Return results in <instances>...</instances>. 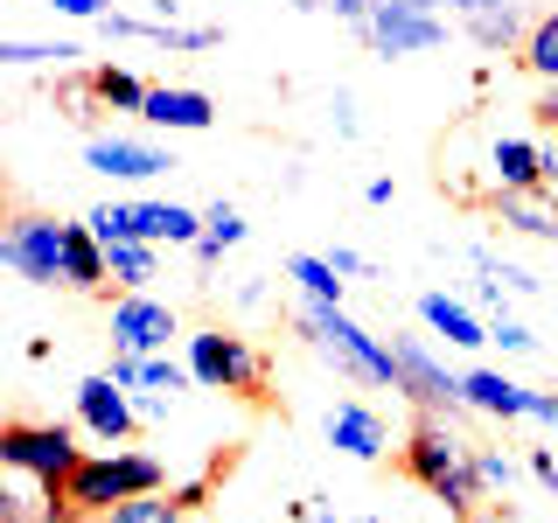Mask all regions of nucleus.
<instances>
[{
	"instance_id": "nucleus-1",
	"label": "nucleus",
	"mask_w": 558,
	"mask_h": 523,
	"mask_svg": "<svg viewBox=\"0 0 558 523\" xmlns=\"http://www.w3.org/2000/svg\"><path fill=\"white\" fill-rule=\"evenodd\" d=\"M405 475L426 488V496H440L461 523H475V502L488 496L475 440H461V426H453V418H433V412H418V426L405 440Z\"/></svg>"
},
{
	"instance_id": "nucleus-2",
	"label": "nucleus",
	"mask_w": 558,
	"mask_h": 523,
	"mask_svg": "<svg viewBox=\"0 0 558 523\" xmlns=\"http://www.w3.org/2000/svg\"><path fill=\"white\" fill-rule=\"evenodd\" d=\"M293 328H301V342H307L336 377H349V384H377V391H398V349L384 342V336H371L363 321H349L342 307L301 301V307H293Z\"/></svg>"
},
{
	"instance_id": "nucleus-3",
	"label": "nucleus",
	"mask_w": 558,
	"mask_h": 523,
	"mask_svg": "<svg viewBox=\"0 0 558 523\" xmlns=\"http://www.w3.org/2000/svg\"><path fill=\"white\" fill-rule=\"evenodd\" d=\"M154 488H168V467L154 461V453L112 447V453H84L77 475L63 482V496H70L77 516H105V510H119V502H133V496H154Z\"/></svg>"
},
{
	"instance_id": "nucleus-4",
	"label": "nucleus",
	"mask_w": 558,
	"mask_h": 523,
	"mask_svg": "<svg viewBox=\"0 0 558 523\" xmlns=\"http://www.w3.org/2000/svg\"><path fill=\"white\" fill-rule=\"evenodd\" d=\"M0 266L28 287H70V223L57 217H8L0 231Z\"/></svg>"
},
{
	"instance_id": "nucleus-5",
	"label": "nucleus",
	"mask_w": 558,
	"mask_h": 523,
	"mask_svg": "<svg viewBox=\"0 0 558 523\" xmlns=\"http://www.w3.org/2000/svg\"><path fill=\"white\" fill-rule=\"evenodd\" d=\"M189 370H196V384H209V391L266 398V356H258L244 336H223V328L189 336Z\"/></svg>"
},
{
	"instance_id": "nucleus-6",
	"label": "nucleus",
	"mask_w": 558,
	"mask_h": 523,
	"mask_svg": "<svg viewBox=\"0 0 558 523\" xmlns=\"http://www.w3.org/2000/svg\"><path fill=\"white\" fill-rule=\"evenodd\" d=\"M391 349H398V391H405L418 412L453 418V426H461V418L475 412V405H468V391H461V377H453V370H447V363L433 356V349L418 342V336H391Z\"/></svg>"
},
{
	"instance_id": "nucleus-7",
	"label": "nucleus",
	"mask_w": 558,
	"mask_h": 523,
	"mask_svg": "<svg viewBox=\"0 0 558 523\" xmlns=\"http://www.w3.org/2000/svg\"><path fill=\"white\" fill-rule=\"evenodd\" d=\"M363 42H371L384 63H398V57H426V49H440V42H447V14H433L426 0H377L371 22H363Z\"/></svg>"
},
{
	"instance_id": "nucleus-8",
	"label": "nucleus",
	"mask_w": 558,
	"mask_h": 523,
	"mask_svg": "<svg viewBox=\"0 0 558 523\" xmlns=\"http://www.w3.org/2000/svg\"><path fill=\"white\" fill-rule=\"evenodd\" d=\"M0 461L8 467H28V475H43V482H70L77 475V440H70L63 426H28V418H8V426H0Z\"/></svg>"
},
{
	"instance_id": "nucleus-9",
	"label": "nucleus",
	"mask_w": 558,
	"mask_h": 523,
	"mask_svg": "<svg viewBox=\"0 0 558 523\" xmlns=\"http://www.w3.org/2000/svg\"><path fill=\"white\" fill-rule=\"evenodd\" d=\"M77 426L92 433V440H105V447H126V440H133V426H140V405L126 398V384H119L112 370H105V377H84V384H77Z\"/></svg>"
},
{
	"instance_id": "nucleus-10",
	"label": "nucleus",
	"mask_w": 558,
	"mask_h": 523,
	"mask_svg": "<svg viewBox=\"0 0 558 523\" xmlns=\"http://www.w3.org/2000/svg\"><path fill=\"white\" fill-rule=\"evenodd\" d=\"M174 336V307L147 301V293H119L112 301V349H126V356H161Z\"/></svg>"
},
{
	"instance_id": "nucleus-11",
	"label": "nucleus",
	"mask_w": 558,
	"mask_h": 523,
	"mask_svg": "<svg viewBox=\"0 0 558 523\" xmlns=\"http://www.w3.org/2000/svg\"><path fill=\"white\" fill-rule=\"evenodd\" d=\"M0 523H84L70 510V496L57 482L28 475V467H8V482H0Z\"/></svg>"
},
{
	"instance_id": "nucleus-12",
	"label": "nucleus",
	"mask_w": 558,
	"mask_h": 523,
	"mask_svg": "<svg viewBox=\"0 0 558 523\" xmlns=\"http://www.w3.org/2000/svg\"><path fill=\"white\" fill-rule=\"evenodd\" d=\"M84 161H92L105 182H154V174L174 168L161 147H147V139H92V147H84Z\"/></svg>"
},
{
	"instance_id": "nucleus-13",
	"label": "nucleus",
	"mask_w": 558,
	"mask_h": 523,
	"mask_svg": "<svg viewBox=\"0 0 558 523\" xmlns=\"http://www.w3.org/2000/svg\"><path fill=\"white\" fill-rule=\"evenodd\" d=\"M461 391H468V405H475L482 418H537V391H523V384H510L502 370H468L461 377Z\"/></svg>"
},
{
	"instance_id": "nucleus-14",
	"label": "nucleus",
	"mask_w": 558,
	"mask_h": 523,
	"mask_svg": "<svg viewBox=\"0 0 558 523\" xmlns=\"http://www.w3.org/2000/svg\"><path fill=\"white\" fill-rule=\"evenodd\" d=\"M140 119H147V126H161V133H203L209 119H217V105H209L203 92H189V84H154Z\"/></svg>"
},
{
	"instance_id": "nucleus-15",
	"label": "nucleus",
	"mask_w": 558,
	"mask_h": 523,
	"mask_svg": "<svg viewBox=\"0 0 558 523\" xmlns=\"http://www.w3.org/2000/svg\"><path fill=\"white\" fill-rule=\"evenodd\" d=\"M551 154L531 147V139H496L488 147V174H496V188H551Z\"/></svg>"
},
{
	"instance_id": "nucleus-16",
	"label": "nucleus",
	"mask_w": 558,
	"mask_h": 523,
	"mask_svg": "<svg viewBox=\"0 0 558 523\" xmlns=\"http://www.w3.org/2000/svg\"><path fill=\"white\" fill-rule=\"evenodd\" d=\"M328 447H342L349 461H384V418L371 405H336L328 412Z\"/></svg>"
},
{
	"instance_id": "nucleus-17",
	"label": "nucleus",
	"mask_w": 558,
	"mask_h": 523,
	"mask_svg": "<svg viewBox=\"0 0 558 523\" xmlns=\"http://www.w3.org/2000/svg\"><path fill=\"white\" fill-rule=\"evenodd\" d=\"M461 28H468V42H482V49H517L523 42V8L517 0H475V8L461 14Z\"/></svg>"
},
{
	"instance_id": "nucleus-18",
	"label": "nucleus",
	"mask_w": 558,
	"mask_h": 523,
	"mask_svg": "<svg viewBox=\"0 0 558 523\" xmlns=\"http://www.w3.org/2000/svg\"><path fill=\"white\" fill-rule=\"evenodd\" d=\"M418 321H426L433 336H447L453 349H482V342H496V328H482L475 314H468L461 301H447V293H418Z\"/></svg>"
},
{
	"instance_id": "nucleus-19",
	"label": "nucleus",
	"mask_w": 558,
	"mask_h": 523,
	"mask_svg": "<svg viewBox=\"0 0 558 523\" xmlns=\"http://www.w3.org/2000/svg\"><path fill=\"white\" fill-rule=\"evenodd\" d=\"M154 252H161V244H147V238H112V244H105V266H112V279H119L126 293H147Z\"/></svg>"
},
{
	"instance_id": "nucleus-20",
	"label": "nucleus",
	"mask_w": 558,
	"mask_h": 523,
	"mask_svg": "<svg viewBox=\"0 0 558 523\" xmlns=\"http://www.w3.org/2000/svg\"><path fill=\"white\" fill-rule=\"evenodd\" d=\"M287 279H301L307 301L342 307V272H336V258H328V252H293V258H287Z\"/></svg>"
},
{
	"instance_id": "nucleus-21",
	"label": "nucleus",
	"mask_w": 558,
	"mask_h": 523,
	"mask_svg": "<svg viewBox=\"0 0 558 523\" xmlns=\"http://www.w3.org/2000/svg\"><path fill=\"white\" fill-rule=\"evenodd\" d=\"M231 244H244V217H238V203H209V209H203V244H196V258H203V266H217Z\"/></svg>"
},
{
	"instance_id": "nucleus-22",
	"label": "nucleus",
	"mask_w": 558,
	"mask_h": 523,
	"mask_svg": "<svg viewBox=\"0 0 558 523\" xmlns=\"http://www.w3.org/2000/svg\"><path fill=\"white\" fill-rule=\"evenodd\" d=\"M98 523H189V502L168 496V488H154V496H133V502H119V510H105Z\"/></svg>"
},
{
	"instance_id": "nucleus-23",
	"label": "nucleus",
	"mask_w": 558,
	"mask_h": 523,
	"mask_svg": "<svg viewBox=\"0 0 558 523\" xmlns=\"http://www.w3.org/2000/svg\"><path fill=\"white\" fill-rule=\"evenodd\" d=\"M92 84H98L105 112H147V92H154V84H140V77H126V70H112V63H98Z\"/></svg>"
},
{
	"instance_id": "nucleus-24",
	"label": "nucleus",
	"mask_w": 558,
	"mask_h": 523,
	"mask_svg": "<svg viewBox=\"0 0 558 523\" xmlns=\"http://www.w3.org/2000/svg\"><path fill=\"white\" fill-rule=\"evenodd\" d=\"M523 70H531V77H545V84H558V8L531 35H523Z\"/></svg>"
},
{
	"instance_id": "nucleus-25",
	"label": "nucleus",
	"mask_w": 558,
	"mask_h": 523,
	"mask_svg": "<svg viewBox=\"0 0 558 523\" xmlns=\"http://www.w3.org/2000/svg\"><path fill=\"white\" fill-rule=\"evenodd\" d=\"M84 49L77 42H0V63H14V70H28V63H77Z\"/></svg>"
},
{
	"instance_id": "nucleus-26",
	"label": "nucleus",
	"mask_w": 558,
	"mask_h": 523,
	"mask_svg": "<svg viewBox=\"0 0 558 523\" xmlns=\"http://www.w3.org/2000/svg\"><path fill=\"white\" fill-rule=\"evenodd\" d=\"M140 384H154V391H189V384H196V370H189V363H168V356H140Z\"/></svg>"
},
{
	"instance_id": "nucleus-27",
	"label": "nucleus",
	"mask_w": 558,
	"mask_h": 523,
	"mask_svg": "<svg viewBox=\"0 0 558 523\" xmlns=\"http://www.w3.org/2000/svg\"><path fill=\"white\" fill-rule=\"evenodd\" d=\"M475 461H482V482H488V488H502V496L517 488V461H510L502 447H475Z\"/></svg>"
},
{
	"instance_id": "nucleus-28",
	"label": "nucleus",
	"mask_w": 558,
	"mask_h": 523,
	"mask_svg": "<svg viewBox=\"0 0 558 523\" xmlns=\"http://www.w3.org/2000/svg\"><path fill=\"white\" fill-rule=\"evenodd\" d=\"M57 105H63V112L84 126V119H92V105H105V98H98V84H92V77H70L63 92H57Z\"/></svg>"
},
{
	"instance_id": "nucleus-29",
	"label": "nucleus",
	"mask_w": 558,
	"mask_h": 523,
	"mask_svg": "<svg viewBox=\"0 0 558 523\" xmlns=\"http://www.w3.org/2000/svg\"><path fill=\"white\" fill-rule=\"evenodd\" d=\"M49 8H57V14H70V22H105V14H112L105 0H49Z\"/></svg>"
},
{
	"instance_id": "nucleus-30",
	"label": "nucleus",
	"mask_w": 558,
	"mask_h": 523,
	"mask_svg": "<svg viewBox=\"0 0 558 523\" xmlns=\"http://www.w3.org/2000/svg\"><path fill=\"white\" fill-rule=\"evenodd\" d=\"M531 475H537V482H545L551 496H558V453H551V447H531Z\"/></svg>"
},
{
	"instance_id": "nucleus-31",
	"label": "nucleus",
	"mask_w": 558,
	"mask_h": 523,
	"mask_svg": "<svg viewBox=\"0 0 558 523\" xmlns=\"http://www.w3.org/2000/svg\"><path fill=\"white\" fill-rule=\"evenodd\" d=\"M328 258H336V272H342V279H363V272H371V258H363V252H349V244H336Z\"/></svg>"
},
{
	"instance_id": "nucleus-32",
	"label": "nucleus",
	"mask_w": 558,
	"mask_h": 523,
	"mask_svg": "<svg viewBox=\"0 0 558 523\" xmlns=\"http://www.w3.org/2000/svg\"><path fill=\"white\" fill-rule=\"evenodd\" d=\"M293 523H336V502H328V496H307L301 510H293Z\"/></svg>"
},
{
	"instance_id": "nucleus-33",
	"label": "nucleus",
	"mask_w": 558,
	"mask_h": 523,
	"mask_svg": "<svg viewBox=\"0 0 558 523\" xmlns=\"http://www.w3.org/2000/svg\"><path fill=\"white\" fill-rule=\"evenodd\" d=\"M328 8H336L349 28H363V22H371V8H377V0H328Z\"/></svg>"
},
{
	"instance_id": "nucleus-34",
	"label": "nucleus",
	"mask_w": 558,
	"mask_h": 523,
	"mask_svg": "<svg viewBox=\"0 0 558 523\" xmlns=\"http://www.w3.org/2000/svg\"><path fill=\"white\" fill-rule=\"evenodd\" d=\"M496 342H502V349H531L537 336H531V328H517V321H502V328H496Z\"/></svg>"
},
{
	"instance_id": "nucleus-35",
	"label": "nucleus",
	"mask_w": 558,
	"mask_h": 523,
	"mask_svg": "<svg viewBox=\"0 0 558 523\" xmlns=\"http://www.w3.org/2000/svg\"><path fill=\"white\" fill-rule=\"evenodd\" d=\"M336 133H356V98L336 92Z\"/></svg>"
},
{
	"instance_id": "nucleus-36",
	"label": "nucleus",
	"mask_w": 558,
	"mask_h": 523,
	"mask_svg": "<svg viewBox=\"0 0 558 523\" xmlns=\"http://www.w3.org/2000/svg\"><path fill=\"white\" fill-rule=\"evenodd\" d=\"M391 196H398V188H391V174H377V182H371V188H363V203H377V209H384V203H391Z\"/></svg>"
},
{
	"instance_id": "nucleus-37",
	"label": "nucleus",
	"mask_w": 558,
	"mask_h": 523,
	"mask_svg": "<svg viewBox=\"0 0 558 523\" xmlns=\"http://www.w3.org/2000/svg\"><path fill=\"white\" fill-rule=\"evenodd\" d=\"M537 119H545V126L558 133V84H551V92H545V98H537Z\"/></svg>"
},
{
	"instance_id": "nucleus-38",
	"label": "nucleus",
	"mask_w": 558,
	"mask_h": 523,
	"mask_svg": "<svg viewBox=\"0 0 558 523\" xmlns=\"http://www.w3.org/2000/svg\"><path fill=\"white\" fill-rule=\"evenodd\" d=\"M426 8H433V14H468L475 0H426Z\"/></svg>"
},
{
	"instance_id": "nucleus-39",
	"label": "nucleus",
	"mask_w": 558,
	"mask_h": 523,
	"mask_svg": "<svg viewBox=\"0 0 558 523\" xmlns=\"http://www.w3.org/2000/svg\"><path fill=\"white\" fill-rule=\"evenodd\" d=\"M293 8H328V0H293Z\"/></svg>"
},
{
	"instance_id": "nucleus-40",
	"label": "nucleus",
	"mask_w": 558,
	"mask_h": 523,
	"mask_svg": "<svg viewBox=\"0 0 558 523\" xmlns=\"http://www.w3.org/2000/svg\"><path fill=\"white\" fill-rule=\"evenodd\" d=\"M363 523H377V516H363Z\"/></svg>"
}]
</instances>
